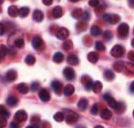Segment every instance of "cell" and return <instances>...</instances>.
Here are the masks:
<instances>
[{
	"instance_id": "obj_14",
	"label": "cell",
	"mask_w": 134,
	"mask_h": 128,
	"mask_svg": "<svg viewBox=\"0 0 134 128\" xmlns=\"http://www.w3.org/2000/svg\"><path fill=\"white\" fill-rule=\"evenodd\" d=\"M32 18L36 22H41L44 19V13L39 9H35L33 12Z\"/></svg>"
},
{
	"instance_id": "obj_40",
	"label": "cell",
	"mask_w": 134,
	"mask_h": 128,
	"mask_svg": "<svg viewBox=\"0 0 134 128\" xmlns=\"http://www.w3.org/2000/svg\"><path fill=\"white\" fill-rule=\"evenodd\" d=\"M81 19H82L84 21H88L90 20V19H91V15H90V13L87 12V11H85V12H83L82 14V17H81Z\"/></svg>"
},
{
	"instance_id": "obj_12",
	"label": "cell",
	"mask_w": 134,
	"mask_h": 128,
	"mask_svg": "<svg viewBox=\"0 0 134 128\" xmlns=\"http://www.w3.org/2000/svg\"><path fill=\"white\" fill-rule=\"evenodd\" d=\"M52 87L56 94H60L63 89V85L58 81H54L52 83Z\"/></svg>"
},
{
	"instance_id": "obj_48",
	"label": "cell",
	"mask_w": 134,
	"mask_h": 128,
	"mask_svg": "<svg viewBox=\"0 0 134 128\" xmlns=\"http://www.w3.org/2000/svg\"><path fill=\"white\" fill-rule=\"evenodd\" d=\"M5 25L2 22H0V35H2L5 33Z\"/></svg>"
},
{
	"instance_id": "obj_23",
	"label": "cell",
	"mask_w": 134,
	"mask_h": 128,
	"mask_svg": "<svg viewBox=\"0 0 134 128\" xmlns=\"http://www.w3.org/2000/svg\"><path fill=\"white\" fill-rule=\"evenodd\" d=\"M102 88H103V85H102V83H101L100 81H95V82L93 83L91 89L93 90V91L94 93L97 94V93H100V92L101 91Z\"/></svg>"
},
{
	"instance_id": "obj_22",
	"label": "cell",
	"mask_w": 134,
	"mask_h": 128,
	"mask_svg": "<svg viewBox=\"0 0 134 128\" xmlns=\"http://www.w3.org/2000/svg\"><path fill=\"white\" fill-rule=\"evenodd\" d=\"M103 77L105 80H107V81H113L115 77V75L114 73L110 69H107L104 71V74H103Z\"/></svg>"
},
{
	"instance_id": "obj_46",
	"label": "cell",
	"mask_w": 134,
	"mask_h": 128,
	"mask_svg": "<svg viewBox=\"0 0 134 128\" xmlns=\"http://www.w3.org/2000/svg\"><path fill=\"white\" fill-rule=\"evenodd\" d=\"M91 113L93 114V115H97V113H98V105L97 104H94L91 109Z\"/></svg>"
},
{
	"instance_id": "obj_29",
	"label": "cell",
	"mask_w": 134,
	"mask_h": 128,
	"mask_svg": "<svg viewBox=\"0 0 134 128\" xmlns=\"http://www.w3.org/2000/svg\"><path fill=\"white\" fill-rule=\"evenodd\" d=\"M83 11L81 8L76 9L72 12V16L76 19H81V18L82 17Z\"/></svg>"
},
{
	"instance_id": "obj_24",
	"label": "cell",
	"mask_w": 134,
	"mask_h": 128,
	"mask_svg": "<svg viewBox=\"0 0 134 128\" xmlns=\"http://www.w3.org/2000/svg\"><path fill=\"white\" fill-rule=\"evenodd\" d=\"M100 117L104 119V120H110L112 118V112L109 109H103L100 114Z\"/></svg>"
},
{
	"instance_id": "obj_42",
	"label": "cell",
	"mask_w": 134,
	"mask_h": 128,
	"mask_svg": "<svg viewBox=\"0 0 134 128\" xmlns=\"http://www.w3.org/2000/svg\"><path fill=\"white\" fill-rule=\"evenodd\" d=\"M120 20V17L118 15L116 14H112V20H111V24H116L117 22H119Z\"/></svg>"
},
{
	"instance_id": "obj_41",
	"label": "cell",
	"mask_w": 134,
	"mask_h": 128,
	"mask_svg": "<svg viewBox=\"0 0 134 128\" xmlns=\"http://www.w3.org/2000/svg\"><path fill=\"white\" fill-rule=\"evenodd\" d=\"M40 87V84L38 82V81H35L31 84V89L32 91H37L38 90V88Z\"/></svg>"
},
{
	"instance_id": "obj_8",
	"label": "cell",
	"mask_w": 134,
	"mask_h": 128,
	"mask_svg": "<svg viewBox=\"0 0 134 128\" xmlns=\"http://www.w3.org/2000/svg\"><path fill=\"white\" fill-rule=\"evenodd\" d=\"M81 81H82L83 85L85 87V89L87 91H90L92 88V85H93V81L92 79L87 76V75H84L81 77Z\"/></svg>"
},
{
	"instance_id": "obj_11",
	"label": "cell",
	"mask_w": 134,
	"mask_h": 128,
	"mask_svg": "<svg viewBox=\"0 0 134 128\" xmlns=\"http://www.w3.org/2000/svg\"><path fill=\"white\" fill-rule=\"evenodd\" d=\"M17 76L18 74L17 72L13 70V69H11L9 71H8L5 74V79L9 81V82H12V81H15L17 78Z\"/></svg>"
},
{
	"instance_id": "obj_59",
	"label": "cell",
	"mask_w": 134,
	"mask_h": 128,
	"mask_svg": "<svg viewBox=\"0 0 134 128\" xmlns=\"http://www.w3.org/2000/svg\"><path fill=\"white\" fill-rule=\"evenodd\" d=\"M2 12V8H0V13Z\"/></svg>"
},
{
	"instance_id": "obj_5",
	"label": "cell",
	"mask_w": 134,
	"mask_h": 128,
	"mask_svg": "<svg viewBox=\"0 0 134 128\" xmlns=\"http://www.w3.org/2000/svg\"><path fill=\"white\" fill-rule=\"evenodd\" d=\"M63 74L64 77L68 81H73L75 78V72L72 68L67 67L64 69Z\"/></svg>"
},
{
	"instance_id": "obj_55",
	"label": "cell",
	"mask_w": 134,
	"mask_h": 128,
	"mask_svg": "<svg viewBox=\"0 0 134 128\" xmlns=\"http://www.w3.org/2000/svg\"><path fill=\"white\" fill-rule=\"evenodd\" d=\"M129 2H129V4H130V3H131V7L133 8V7L134 1H133V0H132V1H129Z\"/></svg>"
},
{
	"instance_id": "obj_2",
	"label": "cell",
	"mask_w": 134,
	"mask_h": 128,
	"mask_svg": "<svg viewBox=\"0 0 134 128\" xmlns=\"http://www.w3.org/2000/svg\"><path fill=\"white\" fill-rule=\"evenodd\" d=\"M32 47L38 51H41L42 49L44 48V44L43 42V39L40 36H35L31 42Z\"/></svg>"
},
{
	"instance_id": "obj_18",
	"label": "cell",
	"mask_w": 134,
	"mask_h": 128,
	"mask_svg": "<svg viewBox=\"0 0 134 128\" xmlns=\"http://www.w3.org/2000/svg\"><path fill=\"white\" fill-rule=\"evenodd\" d=\"M6 103L10 107H15L19 103V100L16 97L9 96L6 99Z\"/></svg>"
},
{
	"instance_id": "obj_7",
	"label": "cell",
	"mask_w": 134,
	"mask_h": 128,
	"mask_svg": "<svg viewBox=\"0 0 134 128\" xmlns=\"http://www.w3.org/2000/svg\"><path fill=\"white\" fill-rule=\"evenodd\" d=\"M56 36L60 40H64L68 38L69 31L66 28H60L56 33Z\"/></svg>"
},
{
	"instance_id": "obj_60",
	"label": "cell",
	"mask_w": 134,
	"mask_h": 128,
	"mask_svg": "<svg viewBox=\"0 0 134 128\" xmlns=\"http://www.w3.org/2000/svg\"></svg>"
},
{
	"instance_id": "obj_54",
	"label": "cell",
	"mask_w": 134,
	"mask_h": 128,
	"mask_svg": "<svg viewBox=\"0 0 134 128\" xmlns=\"http://www.w3.org/2000/svg\"><path fill=\"white\" fill-rule=\"evenodd\" d=\"M26 128H38L37 125H30V126H28Z\"/></svg>"
},
{
	"instance_id": "obj_20",
	"label": "cell",
	"mask_w": 134,
	"mask_h": 128,
	"mask_svg": "<svg viewBox=\"0 0 134 128\" xmlns=\"http://www.w3.org/2000/svg\"><path fill=\"white\" fill-rule=\"evenodd\" d=\"M8 13L9 16L12 18H15L19 15V9L15 5H11L8 9Z\"/></svg>"
},
{
	"instance_id": "obj_17",
	"label": "cell",
	"mask_w": 134,
	"mask_h": 128,
	"mask_svg": "<svg viewBox=\"0 0 134 128\" xmlns=\"http://www.w3.org/2000/svg\"><path fill=\"white\" fill-rule=\"evenodd\" d=\"M52 15L55 19H59L63 15V9L61 6H55L52 10Z\"/></svg>"
},
{
	"instance_id": "obj_32",
	"label": "cell",
	"mask_w": 134,
	"mask_h": 128,
	"mask_svg": "<svg viewBox=\"0 0 134 128\" xmlns=\"http://www.w3.org/2000/svg\"><path fill=\"white\" fill-rule=\"evenodd\" d=\"M54 120L57 122H62L64 120V115L62 112H57L54 115Z\"/></svg>"
},
{
	"instance_id": "obj_50",
	"label": "cell",
	"mask_w": 134,
	"mask_h": 128,
	"mask_svg": "<svg viewBox=\"0 0 134 128\" xmlns=\"http://www.w3.org/2000/svg\"><path fill=\"white\" fill-rule=\"evenodd\" d=\"M8 53L11 56H14V55H15V54H16V51H15L14 48H11L9 50L8 49Z\"/></svg>"
},
{
	"instance_id": "obj_35",
	"label": "cell",
	"mask_w": 134,
	"mask_h": 128,
	"mask_svg": "<svg viewBox=\"0 0 134 128\" xmlns=\"http://www.w3.org/2000/svg\"><path fill=\"white\" fill-rule=\"evenodd\" d=\"M73 47V42L71 40H66L63 43V48L66 51H68L71 49Z\"/></svg>"
},
{
	"instance_id": "obj_36",
	"label": "cell",
	"mask_w": 134,
	"mask_h": 128,
	"mask_svg": "<svg viewBox=\"0 0 134 128\" xmlns=\"http://www.w3.org/2000/svg\"><path fill=\"white\" fill-rule=\"evenodd\" d=\"M124 68L126 70V71L130 74H133V64H131V63H126V64H124Z\"/></svg>"
},
{
	"instance_id": "obj_52",
	"label": "cell",
	"mask_w": 134,
	"mask_h": 128,
	"mask_svg": "<svg viewBox=\"0 0 134 128\" xmlns=\"http://www.w3.org/2000/svg\"><path fill=\"white\" fill-rule=\"evenodd\" d=\"M42 2H43V3L45 5H51L52 3H53V1L52 0H43Z\"/></svg>"
},
{
	"instance_id": "obj_44",
	"label": "cell",
	"mask_w": 134,
	"mask_h": 128,
	"mask_svg": "<svg viewBox=\"0 0 134 128\" xmlns=\"http://www.w3.org/2000/svg\"><path fill=\"white\" fill-rule=\"evenodd\" d=\"M7 125V120L6 118L0 117V128H5Z\"/></svg>"
},
{
	"instance_id": "obj_34",
	"label": "cell",
	"mask_w": 134,
	"mask_h": 128,
	"mask_svg": "<svg viewBox=\"0 0 134 128\" xmlns=\"http://www.w3.org/2000/svg\"><path fill=\"white\" fill-rule=\"evenodd\" d=\"M95 48H96V50H97L99 52H103V51L106 50V47H105L104 44L102 42H100V41L96 42V44H95Z\"/></svg>"
},
{
	"instance_id": "obj_27",
	"label": "cell",
	"mask_w": 134,
	"mask_h": 128,
	"mask_svg": "<svg viewBox=\"0 0 134 128\" xmlns=\"http://www.w3.org/2000/svg\"><path fill=\"white\" fill-rule=\"evenodd\" d=\"M113 68H114V69L116 71L121 72L124 69V62H121V61L116 62H115L114 64Z\"/></svg>"
},
{
	"instance_id": "obj_28",
	"label": "cell",
	"mask_w": 134,
	"mask_h": 128,
	"mask_svg": "<svg viewBox=\"0 0 134 128\" xmlns=\"http://www.w3.org/2000/svg\"><path fill=\"white\" fill-rule=\"evenodd\" d=\"M64 60V54L62 52H56L53 56V61L55 63H62Z\"/></svg>"
},
{
	"instance_id": "obj_43",
	"label": "cell",
	"mask_w": 134,
	"mask_h": 128,
	"mask_svg": "<svg viewBox=\"0 0 134 128\" xmlns=\"http://www.w3.org/2000/svg\"><path fill=\"white\" fill-rule=\"evenodd\" d=\"M39 121H40V118L37 115H34L31 119V123L33 124L34 125H37L39 123Z\"/></svg>"
},
{
	"instance_id": "obj_45",
	"label": "cell",
	"mask_w": 134,
	"mask_h": 128,
	"mask_svg": "<svg viewBox=\"0 0 134 128\" xmlns=\"http://www.w3.org/2000/svg\"><path fill=\"white\" fill-rule=\"evenodd\" d=\"M117 110L118 113H123L124 110H125V105H124L123 103H118V106L116 109Z\"/></svg>"
},
{
	"instance_id": "obj_47",
	"label": "cell",
	"mask_w": 134,
	"mask_h": 128,
	"mask_svg": "<svg viewBox=\"0 0 134 128\" xmlns=\"http://www.w3.org/2000/svg\"><path fill=\"white\" fill-rule=\"evenodd\" d=\"M88 4L91 7H97L100 5V2H99V0H91V1H89Z\"/></svg>"
},
{
	"instance_id": "obj_13",
	"label": "cell",
	"mask_w": 134,
	"mask_h": 128,
	"mask_svg": "<svg viewBox=\"0 0 134 128\" xmlns=\"http://www.w3.org/2000/svg\"><path fill=\"white\" fill-rule=\"evenodd\" d=\"M67 62L69 64L75 66V65H77L79 63V59L76 54H68V58H67Z\"/></svg>"
},
{
	"instance_id": "obj_58",
	"label": "cell",
	"mask_w": 134,
	"mask_h": 128,
	"mask_svg": "<svg viewBox=\"0 0 134 128\" xmlns=\"http://www.w3.org/2000/svg\"><path fill=\"white\" fill-rule=\"evenodd\" d=\"M132 46H133H133H134V44H133V40L132 41Z\"/></svg>"
},
{
	"instance_id": "obj_26",
	"label": "cell",
	"mask_w": 134,
	"mask_h": 128,
	"mask_svg": "<svg viewBox=\"0 0 134 128\" xmlns=\"http://www.w3.org/2000/svg\"><path fill=\"white\" fill-rule=\"evenodd\" d=\"M91 33L93 36H98L102 33V30L98 25H93L91 28Z\"/></svg>"
},
{
	"instance_id": "obj_4",
	"label": "cell",
	"mask_w": 134,
	"mask_h": 128,
	"mask_svg": "<svg viewBox=\"0 0 134 128\" xmlns=\"http://www.w3.org/2000/svg\"><path fill=\"white\" fill-rule=\"evenodd\" d=\"M103 98L104 101H107L108 105L111 108H113L114 110L116 109V107L118 106V102L116 101V100L114 99V97H112L109 94H105L103 96Z\"/></svg>"
},
{
	"instance_id": "obj_57",
	"label": "cell",
	"mask_w": 134,
	"mask_h": 128,
	"mask_svg": "<svg viewBox=\"0 0 134 128\" xmlns=\"http://www.w3.org/2000/svg\"><path fill=\"white\" fill-rule=\"evenodd\" d=\"M2 3H3V1H2V0H0V5L2 4Z\"/></svg>"
},
{
	"instance_id": "obj_39",
	"label": "cell",
	"mask_w": 134,
	"mask_h": 128,
	"mask_svg": "<svg viewBox=\"0 0 134 128\" xmlns=\"http://www.w3.org/2000/svg\"><path fill=\"white\" fill-rule=\"evenodd\" d=\"M103 19L107 23H110L111 24V20H112V14H108V13H106L103 15Z\"/></svg>"
},
{
	"instance_id": "obj_1",
	"label": "cell",
	"mask_w": 134,
	"mask_h": 128,
	"mask_svg": "<svg viewBox=\"0 0 134 128\" xmlns=\"http://www.w3.org/2000/svg\"><path fill=\"white\" fill-rule=\"evenodd\" d=\"M125 48L120 44H116L111 49L110 54L114 58H121L124 55Z\"/></svg>"
},
{
	"instance_id": "obj_9",
	"label": "cell",
	"mask_w": 134,
	"mask_h": 128,
	"mask_svg": "<svg viewBox=\"0 0 134 128\" xmlns=\"http://www.w3.org/2000/svg\"><path fill=\"white\" fill-rule=\"evenodd\" d=\"M27 118H28V114L23 110H18L15 114V119L19 122H24L27 120Z\"/></svg>"
},
{
	"instance_id": "obj_21",
	"label": "cell",
	"mask_w": 134,
	"mask_h": 128,
	"mask_svg": "<svg viewBox=\"0 0 134 128\" xmlns=\"http://www.w3.org/2000/svg\"><path fill=\"white\" fill-rule=\"evenodd\" d=\"M17 90L22 94H26L29 92V87L25 83H20L17 85Z\"/></svg>"
},
{
	"instance_id": "obj_33",
	"label": "cell",
	"mask_w": 134,
	"mask_h": 128,
	"mask_svg": "<svg viewBox=\"0 0 134 128\" xmlns=\"http://www.w3.org/2000/svg\"><path fill=\"white\" fill-rule=\"evenodd\" d=\"M14 45L16 47V48H23L24 47V45H25V41H24V39L23 38H17V39H15V42H14Z\"/></svg>"
},
{
	"instance_id": "obj_37",
	"label": "cell",
	"mask_w": 134,
	"mask_h": 128,
	"mask_svg": "<svg viewBox=\"0 0 134 128\" xmlns=\"http://www.w3.org/2000/svg\"><path fill=\"white\" fill-rule=\"evenodd\" d=\"M8 53V48L5 44H0V57H4Z\"/></svg>"
},
{
	"instance_id": "obj_53",
	"label": "cell",
	"mask_w": 134,
	"mask_h": 128,
	"mask_svg": "<svg viewBox=\"0 0 134 128\" xmlns=\"http://www.w3.org/2000/svg\"><path fill=\"white\" fill-rule=\"evenodd\" d=\"M134 82H132L131 83V85H130V90H131V92L132 93H133L134 92Z\"/></svg>"
},
{
	"instance_id": "obj_19",
	"label": "cell",
	"mask_w": 134,
	"mask_h": 128,
	"mask_svg": "<svg viewBox=\"0 0 134 128\" xmlns=\"http://www.w3.org/2000/svg\"><path fill=\"white\" fill-rule=\"evenodd\" d=\"M74 87L71 84L67 85L64 88V94L65 96H71L74 94Z\"/></svg>"
},
{
	"instance_id": "obj_38",
	"label": "cell",
	"mask_w": 134,
	"mask_h": 128,
	"mask_svg": "<svg viewBox=\"0 0 134 128\" xmlns=\"http://www.w3.org/2000/svg\"><path fill=\"white\" fill-rule=\"evenodd\" d=\"M103 38H104V39H106L107 41L111 40L112 38H113V34H112V32H110V31H109V30L104 32V33H103Z\"/></svg>"
},
{
	"instance_id": "obj_49",
	"label": "cell",
	"mask_w": 134,
	"mask_h": 128,
	"mask_svg": "<svg viewBox=\"0 0 134 128\" xmlns=\"http://www.w3.org/2000/svg\"><path fill=\"white\" fill-rule=\"evenodd\" d=\"M128 58L133 62L134 61V52L133 51H130L128 54Z\"/></svg>"
},
{
	"instance_id": "obj_51",
	"label": "cell",
	"mask_w": 134,
	"mask_h": 128,
	"mask_svg": "<svg viewBox=\"0 0 134 128\" xmlns=\"http://www.w3.org/2000/svg\"><path fill=\"white\" fill-rule=\"evenodd\" d=\"M19 124L18 123H16V122H12L10 124V128H19Z\"/></svg>"
},
{
	"instance_id": "obj_16",
	"label": "cell",
	"mask_w": 134,
	"mask_h": 128,
	"mask_svg": "<svg viewBox=\"0 0 134 128\" xmlns=\"http://www.w3.org/2000/svg\"><path fill=\"white\" fill-rule=\"evenodd\" d=\"M88 104H89L88 101H87L86 98H82V99H81V100L78 101V103H77V107H78L81 110L84 111V110H87V108L88 107Z\"/></svg>"
},
{
	"instance_id": "obj_25",
	"label": "cell",
	"mask_w": 134,
	"mask_h": 128,
	"mask_svg": "<svg viewBox=\"0 0 134 128\" xmlns=\"http://www.w3.org/2000/svg\"><path fill=\"white\" fill-rule=\"evenodd\" d=\"M30 9L29 7H22L19 9V15L21 18H25L29 15Z\"/></svg>"
},
{
	"instance_id": "obj_31",
	"label": "cell",
	"mask_w": 134,
	"mask_h": 128,
	"mask_svg": "<svg viewBox=\"0 0 134 128\" xmlns=\"http://www.w3.org/2000/svg\"><path fill=\"white\" fill-rule=\"evenodd\" d=\"M0 116L5 118L9 117V112L3 105H0Z\"/></svg>"
},
{
	"instance_id": "obj_15",
	"label": "cell",
	"mask_w": 134,
	"mask_h": 128,
	"mask_svg": "<svg viewBox=\"0 0 134 128\" xmlns=\"http://www.w3.org/2000/svg\"><path fill=\"white\" fill-rule=\"evenodd\" d=\"M87 59L90 62L96 64L99 60V54L95 52H91L87 54Z\"/></svg>"
},
{
	"instance_id": "obj_56",
	"label": "cell",
	"mask_w": 134,
	"mask_h": 128,
	"mask_svg": "<svg viewBox=\"0 0 134 128\" xmlns=\"http://www.w3.org/2000/svg\"><path fill=\"white\" fill-rule=\"evenodd\" d=\"M94 128H104L103 126H100V125H97L96 127H94Z\"/></svg>"
},
{
	"instance_id": "obj_6",
	"label": "cell",
	"mask_w": 134,
	"mask_h": 128,
	"mask_svg": "<svg viewBox=\"0 0 134 128\" xmlns=\"http://www.w3.org/2000/svg\"><path fill=\"white\" fill-rule=\"evenodd\" d=\"M64 118L66 120V123L68 124H70V125H71V124H75L77 121V120H78V115L76 113L73 112V111H70L68 114V115L66 116V118Z\"/></svg>"
},
{
	"instance_id": "obj_3",
	"label": "cell",
	"mask_w": 134,
	"mask_h": 128,
	"mask_svg": "<svg viewBox=\"0 0 134 128\" xmlns=\"http://www.w3.org/2000/svg\"><path fill=\"white\" fill-rule=\"evenodd\" d=\"M117 32L121 38H126L127 37V35H129V32H130V26L128 25V24L126 23H122L118 26L117 29Z\"/></svg>"
},
{
	"instance_id": "obj_10",
	"label": "cell",
	"mask_w": 134,
	"mask_h": 128,
	"mask_svg": "<svg viewBox=\"0 0 134 128\" xmlns=\"http://www.w3.org/2000/svg\"><path fill=\"white\" fill-rule=\"evenodd\" d=\"M38 96L41 101L44 102H48L51 99V95H50L48 91L46 89H44V88L40 90V91L38 93Z\"/></svg>"
},
{
	"instance_id": "obj_30",
	"label": "cell",
	"mask_w": 134,
	"mask_h": 128,
	"mask_svg": "<svg viewBox=\"0 0 134 128\" xmlns=\"http://www.w3.org/2000/svg\"><path fill=\"white\" fill-rule=\"evenodd\" d=\"M35 58L34 55L32 54H29L25 57V62L28 65H33V64L35 63Z\"/></svg>"
}]
</instances>
